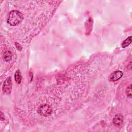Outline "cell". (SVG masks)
<instances>
[{"instance_id": "cell-1", "label": "cell", "mask_w": 132, "mask_h": 132, "mask_svg": "<svg viewBox=\"0 0 132 132\" xmlns=\"http://www.w3.org/2000/svg\"><path fill=\"white\" fill-rule=\"evenodd\" d=\"M23 19V15L18 10H12L10 11L7 19V23L11 26L19 24Z\"/></svg>"}, {"instance_id": "cell-2", "label": "cell", "mask_w": 132, "mask_h": 132, "mask_svg": "<svg viewBox=\"0 0 132 132\" xmlns=\"http://www.w3.org/2000/svg\"><path fill=\"white\" fill-rule=\"evenodd\" d=\"M39 114L43 116H48L52 112L51 106L48 104H43L39 106L37 110Z\"/></svg>"}, {"instance_id": "cell-3", "label": "cell", "mask_w": 132, "mask_h": 132, "mask_svg": "<svg viewBox=\"0 0 132 132\" xmlns=\"http://www.w3.org/2000/svg\"><path fill=\"white\" fill-rule=\"evenodd\" d=\"M123 75L121 71H116L112 73L109 76V80L110 81H116L120 79Z\"/></svg>"}, {"instance_id": "cell-4", "label": "cell", "mask_w": 132, "mask_h": 132, "mask_svg": "<svg viewBox=\"0 0 132 132\" xmlns=\"http://www.w3.org/2000/svg\"><path fill=\"white\" fill-rule=\"evenodd\" d=\"M12 87V83L10 77L7 78L5 81H4L3 87V90L5 93H9L11 91Z\"/></svg>"}, {"instance_id": "cell-5", "label": "cell", "mask_w": 132, "mask_h": 132, "mask_svg": "<svg viewBox=\"0 0 132 132\" xmlns=\"http://www.w3.org/2000/svg\"><path fill=\"white\" fill-rule=\"evenodd\" d=\"M123 117L121 114H116L113 119V123L116 126H120L123 124Z\"/></svg>"}, {"instance_id": "cell-6", "label": "cell", "mask_w": 132, "mask_h": 132, "mask_svg": "<svg viewBox=\"0 0 132 132\" xmlns=\"http://www.w3.org/2000/svg\"><path fill=\"white\" fill-rule=\"evenodd\" d=\"M14 79L15 82L18 84H20L22 81V75H21V72L19 70H18L15 73Z\"/></svg>"}, {"instance_id": "cell-7", "label": "cell", "mask_w": 132, "mask_h": 132, "mask_svg": "<svg viewBox=\"0 0 132 132\" xmlns=\"http://www.w3.org/2000/svg\"><path fill=\"white\" fill-rule=\"evenodd\" d=\"M11 58H12V54L10 51H7L4 52L3 54V58L5 61H8L11 59Z\"/></svg>"}, {"instance_id": "cell-8", "label": "cell", "mask_w": 132, "mask_h": 132, "mask_svg": "<svg viewBox=\"0 0 132 132\" xmlns=\"http://www.w3.org/2000/svg\"><path fill=\"white\" fill-rule=\"evenodd\" d=\"M131 42V37L130 36L128 38H127L124 41H123V42L122 43V47L123 48H125L127 46H128Z\"/></svg>"}, {"instance_id": "cell-9", "label": "cell", "mask_w": 132, "mask_h": 132, "mask_svg": "<svg viewBox=\"0 0 132 132\" xmlns=\"http://www.w3.org/2000/svg\"><path fill=\"white\" fill-rule=\"evenodd\" d=\"M126 94L127 96L131 97V85H130L128 86L126 90Z\"/></svg>"}]
</instances>
